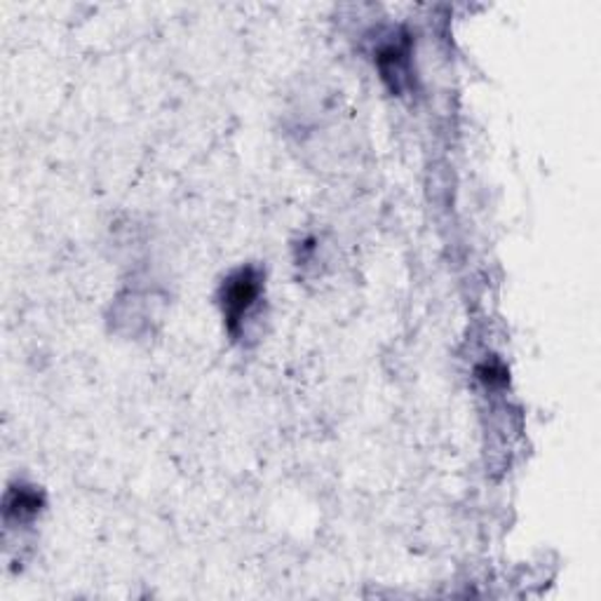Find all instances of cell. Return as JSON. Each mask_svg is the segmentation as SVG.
<instances>
[{
  "instance_id": "4",
  "label": "cell",
  "mask_w": 601,
  "mask_h": 601,
  "mask_svg": "<svg viewBox=\"0 0 601 601\" xmlns=\"http://www.w3.org/2000/svg\"><path fill=\"white\" fill-rule=\"evenodd\" d=\"M479 381H482L487 388H503L507 383V371L501 363H485L477 369Z\"/></svg>"
},
{
  "instance_id": "2",
  "label": "cell",
  "mask_w": 601,
  "mask_h": 601,
  "mask_svg": "<svg viewBox=\"0 0 601 601\" xmlns=\"http://www.w3.org/2000/svg\"><path fill=\"white\" fill-rule=\"evenodd\" d=\"M373 64L390 93H404V87L412 83V38L407 34L390 36V40L381 42L376 50Z\"/></svg>"
},
{
  "instance_id": "3",
  "label": "cell",
  "mask_w": 601,
  "mask_h": 601,
  "mask_svg": "<svg viewBox=\"0 0 601 601\" xmlns=\"http://www.w3.org/2000/svg\"><path fill=\"white\" fill-rule=\"evenodd\" d=\"M5 522L8 524H28L34 522L45 507V495L36 487L17 485L5 493Z\"/></svg>"
},
{
  "instance_id": "1",
  "label": "cell",
  "mask_w": 601,
  "mask_h": 601,
  "mask_svg": "<svg viewBox=\"0 0 601 601\" xmlns=\"http://www.w3.org/2000/svg\"><path fill=\"white\" fill-rule=\"evenodd\" d=\"M263 294V273L257 266H243L223 280L219 290V304L223 312V322L233 339L243 332L247 315L259 304Z\"/></svg>"
}]
</instances>
